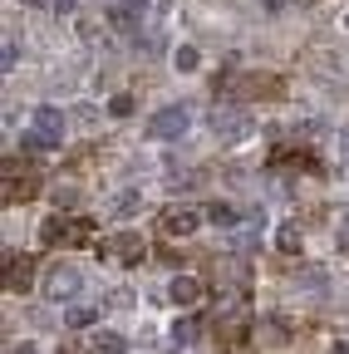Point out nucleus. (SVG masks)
Returning <instances> with one entry per match:
<instances>
[{"mask_svg": "<svg viewBox=\"0 0 349 354\" xmlns=\"http://www.w3.org/2000/svg\"><path fill=\"white\" fill-rule=\"evenodd\" d=\"M39 236H45V246H79L94 236V221L89 216H50L39 227Z\"/></svg>", "mask_w": 349, "mask_h": 354, "instance_id": "nucleus-1", "label": "nucleus"}, {"mask_svg": "<svg viewBox=\"0 0 349 354\" xmlns=\"http://www.w3.org/2000/svg\"><path fill=\"white\" fill-rule=\"evenodd\" d=\"M187 128H192V109H187V104H172V109H162V113L148 118V138L172 143V138H182Z\"/></svg>", "mask_w": 349, "mask_h": 354, "instance_id": "nucleus-2", "label": "nucleus"}, {"mask_svg": "<svg viewBox=\"0 0 349 354\" xmlns=\"http://www.w3.org/2000/svg\"><path fill=\"white\" fill-rule=\"evenodd\" d=\"M207 123L222 133V143H241V138H251V118H246L241 109H211Z\"/></svg>", "mask_w": 349, "mask_h": 354, "instance_id": "nucleus-3", "label": "nucleus"}, {"mask_svg": "<svg viewBox=\"0 0 349 354\" xmlns=\"http://www.w3.org/2000/svg\"><path fill=\"white\" fill-rule=\"evenodd\" d=\"M84 290V276L74 271V266H55V271H45V295L50 300H69Z\"/></svg>", "mask_w": 349, "mask_h": 354, "instance_id": "nucleus-4", "label": "nucleus"}, {"mask_svg": "<svg viewBox=\"0 0 349 354\" xmlns=\"http://www.w3.org/2000/svg\"><path fill=\"white\" fill-rule=\"evenodd\" d=\"M148 256V241L138 236V232H118L113 241H109V261H118V266H138Z\"/></svg>", "mask_w": 349, "mask_h": 354, "instance_id": "nucleus-5", "label": "nucleus"}, {"mask_svg": "<svg viewBox=\"0 0 349 354\" xmlns=\"http://www.w3.org/2000/svg\"><path fill=\"white\" fill-rule=\"evenodd\" d=\"M158 221H162V236H192V232L202 227V216H197L192 207H167Z\"/></svg>", "mask_w": 349, "mask_h": 354, "instance_id": "nucleus-6", "label": "nucleus"}, {"mask_svg": "<svg viewBox=\"0 0 349 354\" xmlns=\"http://www.w3.org/2000/svg\"><path fill=\"white\" fill-rule=\"evenodd\" d=\"M6 286L15 290V295H25L30 286H35V256H6Z\"/></svg>", "mask_w": 349, "mask_h": 354, "instance_id": "nucleus-7", "label": "nucleus"}, {"mask_svg": "<svg viewBox=\"0 0 349 354\" xmlns=\"http://www.w3.org/2000/svg\"><path fill=\"white\" fill-rule=\"evenodd\" d=\"M30 123H35V133H45L50 143H59V138H64V113H59V109H50V104H39V109L30 113Z\"/></svg>", "mask_w": 349, "mask_h": 354, "instance_id": "nucleus-8", "label": "nucleus"}, {"mask_svg": "<svg viewBox=\"0 0 349 354\" xmlns=\"http://www.w3.org/2000/svg\"><path fill=\"white\" fill-rule=\"evenodd\" d=\"M167 300L172 305H197L202 300V281L197 276H172L167 281Z\"/></svg>", "mask_w": 349, "mask_h": 354, "instance_id": "nucleus-9", "label": "nucleus"}, {"mask_svg": "<svg viewBox=\"0 0 349 354\" xmlns=\"http://www.w3.org/2000/svg\"><path fill=\"white\" fill-rule=\"evenodd\" d=\"M143 15H148V0H118V10H113V25H118V30H128V35H133Z\"/></svg>", "mask_w": 349, "mask_h": 354, "instance_id": "nucleus-10", "label": "nucleus"}, {"mask_svg": "<svg viewBox=\"0 0 349 354\" xmlns=\"http://www.w3.org/2000/svg\"><path fill=\"white\" fill-rule=\"evenodd\" d=\"M39 192V177H30V172H20L15 183L6 177V202H25V197H35Z\"/></svg>", "mask_w": 349, "mask_h": 354, "instance_id": "nucleus-11", "label": "nucleus"}, {"mask_svg": "<svg viewBox=\"0 0 349 354\" xmlns=\"http://www.w3.org/2000/svg\"><path fill=\"white\" fill-rule=\"evenodd\" d=\"M281 79H271V74H246V84H241V94H281Z\"/></svg>", "mask_w": 349, "mask_h": 354, "instance_id": "nucleus-12", "label": "nucleus"}, {"mask_svg": "<svg viewBox=\"0 0 349 354\" xmlns=\"http://www.w3.org/2000/svg\"><path fill=\"white\" fill-rule=\"evenodd\" d=\"M94 349H99V354H128V339H123L118 330H99V335H94Z\"/></svg>", "mask_w": 349, "mask_h": 354, "instance_id": "nucleus-13", "label": "nucleus"}, {"mask_svg": "<svg viewBox=\"0 0 349 354\" xmlns=\"http://www.w3.org/2000/svg\"><path fill=\"white\" fill-rule=\"evenodd\" d=\"M94 320H99V305H69V315H64L69 330H84V325H94Z\"/></svg>", "mask_w": 349, "mask_h": 354, "instance_id": "nucleus-14", "label": "nucleus"}, {"mask_svg": "<svg viewBox=\"0 0 349 354\" xmlns=\"http://www.w3.org/2000/svg\"><path fill=\"white\" fill-rule=\"evenodd\" d=\"M172 64H178L182 74H197V69H202V55H197V44H178V55H172Z\"/></svg>", "mask_w": 349, "mask_h": 354, "instance_id": "nucleus-15", "label": "nucleus"}, {"mask_svg": "<svg viewBox=\"0 0 349 354\" xmlns=\"http://www.w3.org/2000/svg\"><path fill=\"white\" fill-rule=\"evenodd\" d=\"M207 221H211V227H236V207H227V202H207Z\"/></svg>", "mask_w": 349, "mask_h": 354, "instance_id": "nucleus-16", "label": "nucleus"}, {"mask_svg": "<svg viewBox=\"0 0 349 354\" xmlns=\"http://www.w3.org/2000/svg\"><path fill=\"white\" fill-rule=\"evenodd\" d=\"M55 148H59V143H50L45 133H25V153H35V158H39V153H55Z\"/></svg>", "mask_w": 349, "mask_h": 354, "instance_id": "nucleus-17", "label": "nucleus"}, {"mask_svg": "<svg viewBox=\"0 0 349 354\" xmlns=\"http://www.w3.org/2000/svg\"><path fill=\"white\" fill-rule=\"evenodd\" d=\"M197 339V320H178L172 325V344H192Z\"/></svg>", "mask_w": 349, "mask_h": 354, "instance_id": "nucleus-18", "label": "nucleus"}, {"mask_svg": "<svg viewBox=\"0 0 349 354\" xmlns=\"http://www.w3.org/2000/svg\"><path fill=\"white\" fill-rule=\"evenodd\" d=\"M15 64H20V44H15V39H6V44H0V69L10 74Z\"/></svg>", "mask_w": 349, "mask_h": 354, "instance_id": "nucleus-19", "label": "nucleus"}, {"mask_svg": "<svg viewBox=\"0 0 349 354\" xmlns=\"http://www.w3.org/2000/svg\"><path fill=\"white\" fill-rule=\"evenodd\" d=\"M138 202H143V197H138L133 187H128V192H118V202H113V212H118V216H128V212H138Z\"/></svg>", "mask_w": 349, "mask_h": 354, "instance_id": "nucleus-20", "label": "nucleus"}, {"mask_svg": "<svg viewBox=\"0 0 349 354\" xmlns=\"http://www.w3.org/2000/svg\"><path fill=\"white\" fill-rule=\"evenodd\" d=\"M39 10H50V15H74V6L79 0H35Z\"/></svg>", "mask_w": 349, "mask_h": 354, "instance_id": "nucleus-21", "label": "nucleus"}, {"mask_svg": "<svg viewBox=\"0 0 349 354\" xmlns=\"http://www.w3.org/2000/svg\"><path fill=\"white\" fill-rule=\"evenodd\" d=\"M276 246H281V251H300V232H295V227H281Z\"/></svg>", "mask_w": 349, "mask_h": 354, "instance_id": "nucleus-22", "label": "nucleus"}, {"mask_svg": "<svg viewBox=\"0 0 349 354\" xmlns=\"http://www.w3.org/2000/svg\"><path fill=\"white\" fill-rule=\"evenodd\" d=\"M109 113H113V118L133 113V99H128V94H113V99H109Z\"/></svg>", "mask_w": 349, "mask_h": 354, "instance_id": "nucleus-23", "label": "nucleus"}, {"mask_svg": "<svg viewBox=\"0 0 349 354\" xmlns=\"http://www.w3.org/2000/svg\"><path fill=\"white\" fill-rule=\"evenodd\" d=\"M339 162H344V172H349V133H339Z\"/></svg>", "mask_w": 349, "mask_h": 354, "instance_id": "nucleus-24", "label": "nucleus"}, {"mask_svg": "<svg viewBox=\"0 0 349 354\" xmlns=\"http://www.w3.org/2000/svg\"><path fill=\"white\" fill-rule=\"evenodd\" d=\"M15 354H39V349L35 344H15Z\"/></svg>", "mask_w": 349, "mask_h": 354, "instance_id": "nucleus-25", "label": "nucleus"}, {"mask_svg": "<svg viewBox=\"0 0 349 354\" xmlns=\"http://www.w3.org/2000/svg\"><path fill=\"white\" fill-rule=\"evenodd\" d=\"M330 354H349V339H339V344H334V349H330Z\"/></svg>", "mask_w": 349, "mask_h": 354, "instance_id": "nucleus-26", "label": "nucleus"}, {"mask_svg": "<svg viewBox=\"0 0 349 354\" xmlns=\"http://www.w3.org/2000/svg\"><path fill=\"white\" fill-rule=\"evenodd\" d=\"M339 232H344V236H349V212H344V216H339Z\"/></svg>", "mask_w": 349, "mask_h": 354, "instance_id": "nucleus-27", "label": "nucleus"}, {"mask_svg": "<svg viewBox=\"0 0 349 354\" xmlns=\"http://www.w3.org/2000/svg\"><path fill=\"white\" fill-rule=\"evenodd\" d=\"M266 6H271V10H281V6H285V0H266Z\"/></svg>", "mask_w": 349, "mask_h": 354, "instance_id": "nucleus-28", "label": "nucleus"}, {"mask_svg": "<svg viewBox=\"0 0 349 354\" xmlns=\"http://www.w3.org/2000/svg\"><path fill=\"white\" fill-rule=\"evenodd\" d=\"M344 30H349V15H344Z\"/></svg>", "mask_w": 349, "mask_h": 354, "instance_id": "nucleus-29", "label": "nucleus"}]
</instances>
